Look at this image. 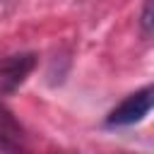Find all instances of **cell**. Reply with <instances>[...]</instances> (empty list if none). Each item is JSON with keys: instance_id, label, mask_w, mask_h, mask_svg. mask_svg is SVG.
Wrapping results in <instances>:
<instances>
[{"instance_id": "cell-1", "label": "cell", "mask_w": 154, "mask_h": 154, "mask_svg": "<svg viewBox=\"0 0 154 154\" xmlns=\"http://www.w3.org/2000/svg\"><path fill=\"white\" fill-rule=\"evenodd\" d=\"M152 101H154V91L152 87H144L135 94H130L120 106H116L108 113V125H132L140 123L149 111H152Z\"/></svg>"}, {"instance_id": "cell-2", "label": "cell", "mask_w": 154, "mask_h": 154, "mask_svg": "<svg viewBox=\"0 0 154 154\" xmlns=\"http://www.w3.org/2000/svg\"><path fill=\"white\" fill-rule=\"evenodd\" d=\"M36 55L34 53H14L0 60V96L12 94L34 70Z\"/></svg>"}, {"instance_id": "cell-3", "label": "cell", "mask_w": 154, "mask_h": 154, "mask_svg": "<svg viewBox=\"0 0 154 154\" xmlns=\"http://www.w3.org/2000/svg\"><path fill=\"white\" fill-rule=\"evenodd\" d=\"M24 140V132L19 128V123L12 118L10 111H5L0 106V147L2 149H19Z\"/></svg>"}, {"instance_id": "cell-4", "label": "cell", "mask_w": 154, "mask_h": 154, "mask_svg": "<svg viewBox=\"0 0 154 154\" xmlns=\"http://www.w3.org/2000/svg\"><path fill=\"white\" fill-rule=\"evenodd\" d=\"M142 29H144L147 36L152 34V2H147L144 10H142Z\"/></svg>"}]
</instances>
